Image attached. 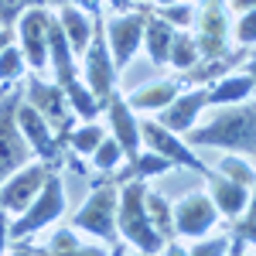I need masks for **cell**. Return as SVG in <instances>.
Listing matches in <instances>:
<instances>
[{
    "label": "cell",
    "instance_id": "obj_1",
    "mask_svg": "<svg viewBox=\"0 0 256 256\" xmlns=\"http://www.w3.org/2000/svg\"><path fill=\"white\" fill-rule=\"evenodd\" d=\"M192 147H222L242 158H253L256 150V110L250 102H236L229 110H222L208 120L205 126L188 130Z\"/></svg>",
    "mask_w": 256,
    "mask_h": 256
},
{
    "label": "cell",
    "instance_id": "obj_2",
    "mask_svg": "<svg viewBox=\"0 0 256 256\" xmlns=\"http://www.w3.org/2000/svg\"><path fill=\"white\" fill-rule=\"evenodd\" d=\"M144 181H123L120 188V216H116V229L137 246L140 253H160L164 250V236L150 226V218L144 212Z\"/></svg>",
    "mask_w": 256,
    "mask_h": 256
},
{
    "label": "cell",
    "instance_id": "obj_3",
    "mask_svg": "<svg viewBox=\"0 0 256 256\" xmlns=\"http://www.w3.org/2000/svg\"><path fill=\"white\" fill-rule=\"evenodd\" d=\"M65 212V188H62V174L52 168L48 178H44V184H41V192L34 195V202L20 212L18 222H10V236H31V232H38L44 226H52L55 218H62Z\"/></svg>",
    "mask_w": 256,
    "mask_h": 256
},
{
    "label": "cell",
    "instance_id": "obj_4",
    "mask_svg": "<svg viewBox=\"0 0 256 256\" xmlns=\"http://www.w3.org/2000/svg\"><path fill=\"white\" fill-rule=\"evenodd\" d=\"M20 102V92L18 89H4V96H0V184H4V178L14 174L18 168H24L28 160H31V147H28V140L20 137L18 123H14V110H18Z\"/></svg>",
    "mask_w": 256,
    "mask_h": 256
},
{
    "label": "cell",
    "instance_id": "obj_5",
    "mask_svg": "<svg viewBox=\"0 0 256 256\" xmlns=\"http://www.w3.org/2000/svg\"><path fill=\"white\" fill-rule=\"evenodd\" d=\"M147 14H150V10L116 14V18H110L106 24H102V38H106V48H110V58H113V65H116V72H123V68L134 62V55H137Z\"/></svg>",
    "mask_w": 256,
    "mask_h": 256
},
{
    "label": "cell",
    "instance_id": "obj_6",
    "mask_svg": "<svg viewBox=\"0 0 256 256\" xmlns=\"http://www.w3.org/2000/svg\"><path fill=\"white\" fill-rule=\"evenodd\" d=\"M116 198H120V188L113 181L99 184L96 192L89 195V202L76 212V229L113 242L116 239Z\"/></svg>",
    "mask_w": 256,
    "mask_h": 256
},
{
    "label": "cell",
    "instance_id": "obj_7",
    "mask_svg": "<svg viewBox=\"0 0 256 256\" xmlns=\"http://www.w3.org/2000/svg\"><path fill=\"white\" fill-rule=\"evenodd\" d=\"M48 171H52V164L48 160H28L24 168H18L14 174L4 178V184H0V212H24L31 202H34V195L41 192V184H44V178H48Z\"/></svg>",
    "mask_w": 256,
    "mask_h": 256
},
{
    "label": "cell",
    "instance_id": "obj_8",
    "mask_svg": "<svg viewBox=\"0 0 256 256\" xmlns=\"http://www.w3.org/2000/svg\"><path fill=\"white\" fill-rule=\"evenodd\" d=\"M86 89L99 99V102H106V99L113 96V86H116V65L110 58V48H106V38H102V20H96V28H92V38L86 44Z\"/></svg>",
    "mask_w": 256,
    "mask_h": 256
},
{
    "label": "cell",
    "instance_id": "obj_9",
    "mask_svg": "<svg viewBox=\"0 0 256 256\" xmlns=\"http://www.w3.org/2000/svg\"><path fill=\"white\" fill-rule=\"evenodd\" d=\"M48 10L44 7H24L18 18V34H20V55L24 65H31L34 72H44L48 65Z\"/></svg>",
    "mask_w": 256,
    "mask_h": 256
},
{
    "label": "cell",
    "instance_id": "obj_10",
    "mask_svg": "<svg viewBox=\"0 0 256 256\" xmlns=\"http://www.w3.org/2000/svg\"><path fill=\"white\" fill-rule=\"evenodd\" d=\"M24 96L44 116V123L58 134V140H62V134H68V99H65V89H62L58 82L31 79L24 86Z\"/></svg>",
    "mask_w": 256,
    "mask_h": 256
},
{
    "label": "cell",
    "instance_id": "obj_11",
    "mask_svg": "<svg viewBox=\"0 0 256 256\" xmlns=\"http://www.w3.org/2000/svg\"><path fill=\"white\" fill-rule=\"evenodd\" d=\"M216 218H218V212H216V205H212V198L202 195V192L184 195L174 205V212H171L174 232L178 236H188V239H202L212 226H216Z\"/></svg>",
    "mask_w": 256,
    "mask_h": 256
},
{
    "label": "cell",
    "instance_id": "obj_12",
    "mask_svg": "<svg viewBox=\"0 0 256 256\" xmlns=\"http://www.w3.org/2000/svg\"><path fill=\"white\" fill-rule=\"evenodd\" d=\"M140 137L147 140V144L154 147V154H160L164 160H171V164H184L188 171H198L202 178L208 174V168H205V164L195 158V150H192V147H188L181 137H174L171 130H164L160 123H154V120H144V123H140Z\"/></svg>",
    "mask_w": 256,
    "mask_h": 256
},
{
    "label": "cell",
    "instance_id": "obj_13",
    "mask_svg": "<svg viewBox=\"0 0 256 256\" xmlns=\"http://www.w3.org/2000/svg\"><path fill=\"white\" fill-rule=\"evenodd\" d=\"M14 123H18L20 137L28 140V147H31L41 160H52L55 154H58L62 140L55 137V130L44 123V116H41L31 102H18V110H14Z\"/></svg>",
    "mask_w": 256,
    "mask_h": 256
},
{
    "label": "cell",
    "instance_id": "obj_14",
    "mask_svg": "<svg viewBox=\"0 0 256 256\" xmlns=\"http://www.w3.org/2000/svg\"><path fill=\"white\" fill-rule=\"evenodd\" d=\"M205 106H208L205 102V89H188V92H178L164 110H158V120L154 123H160L171 134H188Z\"/></svg>",
    "mask_w": 256,
    "mask_h": 256
},
{
    "label": "cell",
    "instance_id": "obj_15",
    "mask_svg": "<svg viewBox=\"0 0 256 256\" xmlns=\"http://www.w3.org/2000/svg\"><path fill=\"white\" fill-rule=\"evenodd\" d=\"M106 116H110V126H113V140L120 144L123 158H137L140 154V123L134 116V110L123 102L120 96H110L102 102Z\"/></svg>",
    "mask_w": 256,
    "mask_h": 256
},
{
    "label": "cell",
    "instance_id": "obj_16",
    "mask_svg": "<svg viewBox=\"0 0 256 256\" xmlns=\"http://www.w3.org/2000/svg\"><path fill=\"white\" fill-rule=\"evenodd\" d=\"M208 192H212V205H216V212H222L226 218H236L246 212V205L253 202L250 198V188L246 184H239V181H229L226 174H218V171H208Z\"/></svg>",
    "mask_w": 256,
    "mask_h": 256
},
{
    "label": "cell",
    "instance_id": "obj_17",
    "mask_svg": "<svg viewBox=\"0 0 256 256\" xmlns=\"http://www.w3.org/2000/svg\"><path fill=\"white\" fill-rule=\"evenodd\" d=\"M253 96V72L242 76H222L212 82V89H205V102L208 106H236Z\"/></svg>",
    "mask_w": 256,
    "mask_h": 256
},
{
    "label": "cell",
    "instance_id": "obj_18",
    "mask_svg": "<svg viewBox=\"0 0 256 256\" xmlns=\"http://www.w3.org/2000/svg\"><path fill=\"white\" fill-rule=\"evenodd\" d=\"M58 24H62V31H65V41H68L72 55H82V52H86V44H89V38H92L89 10H82L79 4H62Z\"/></svg>",
    "mask_w": 256,
    "mask_h": 256
},
{
    "label": "cell",
    "instance_id": "obj_19",
    "mask_svg": "<svg viewBox=\"0 0 256 256\" xmlns=\"http://www.w3.org/2000/svg\"><path fill=\"white\" fill-rule=\"evenodd\" d=\"M181 92V82L174 79H158L150 82V86H140V89H134L130 96L123 99L130 110H164L171 99Z\"/></svg>",
    "mask_w": 256,
    "mask_h": 256
},
{
    "label": "cell",
    "instance_id": "obj_20",
    "mask_svg": "<svg viewBox=\"0 0 256 256\" xmlns=\"http://www.w3.org/2000/svg\"><path fill=\"white\" fill-rule=\"evenodd\" d=\"M171 168V160H164L160 154H137L130 158V164H123L120 171H113V184H123V181H147L154 174H164Z\"/></svg>",
    "mask_w": 256,
    "mask_h": 256
},
{
    "label": "cell",
    "instance_id": "obj_21",
    "mask_svg": "<svg viewBox=\"0 0 256 256\" xmlns=\"http://www.w3.org/2000/svg\"><path fill=\"white\" fill-rule=\"evenodd\" d=\"M171 34H174V28L171 24H164L158 14H147V24H144V38L147 41V55L154 65H168V48H171Z\"/></svg>",
    "mask_w": 256,
    "mask_h": 256
},
{
    "label": "cell",
    "instance_id": "obj_22",
    "mask_svg": "<svg viewBox=\"0 0 256 256\" xmlns=\"http://www.w3.org/2000/svg\"><path fill=\"white\" fill-rule=\"evenodd\" d=\"M168 62H171L174 68H181V72H188L192 65H198L202 55H198L195 34H188V31H174V34H171V48H168Z\"/></svg>",
    "mask_w": 256,
    "mask_h": 256
},
{
    "label": "cell",
    "instance_id": "obj_23",
    "mask_svg": "<svg viewBox=\"0 0 256 256\" xmlns=\"http://www.w3.org/2000/svg\"><path fill=\"white\" fill-rule=\"evenodd\" d=\"M62 89H65V99H68V110H76L82 120H92L99 110H102V102H99V99L92 96V92H89V89H86L79 79L65 82Z\"/></svg>",
    "mask_w": 256,
    "mask_h": 256
},
{
    "label": "cell",
    "instance_id": "obj_24",
    "mask_svg": "<svg viewBox=\"0 0 256 256\" xmlns=\"http://www.w3.org/2000/svg\"><path fill=\"white\" fill-rule=\"evenodd\" d=\"M144 212H147L150 226L158 229L160 236L171 232V205L164 202V195H158V192H144Z\"/></svg>",
    "mask_w": 256,
    "mask_h": 256
},
{
    "label": "cell",
    "instance_id": "obj_25",
    "mask_svg": "<svg viewBox=\"0 0 256 256\" xmlns=\"http://www.w3.org/2000/svg\"><path fill=\"white\" fill-rule=\"evenodd\" d=\"M102 137H106V134H102V126H99V123H92V120H86L79 130H72L65 140L72 144V150H76V154H92Z\"/></svg>",
    "mask_w": 256,
    "mask_h": 256
},
{
    "label": "cell",
    "instance_id": "obj_26",
    "mask_svg": "<svg viewBox=\"0 0 256 256\" xmlns=\"http://www.w3.org/2000/svg\"><path fill=\"white\" fill-rule=\"evenodd\" d=\"M218 174H226L229 181H239V184L253 188V164H250V158H242V154H226V158L218 160Z\"/></svg>",
    "mask_w": 256,
    "mask_h": 256
},
{
    "label": "cell",
    "instance_id": "obj_27",
    "mask_svg": "<svg viewBox=\"0 0 256 256\" xmlns=\"http://www.w3.org/2000/svg\"><path fill=\"white\" fill-rule=\"evenodd\" d=\"M158 18L164 24H171L174 31H184V28H192V20H195V4H188V0H178V4H168V7H160Z\"/></svg>",
    "mask_w": 256,
    "mask_h": 256
},
{
    "label": "cell",
    "instance_id": "obj_28",
    "mask_svg": "<svg viewBox=\"0 0 256 256\" xmlns=\"http://www.w3.org/2000/svg\"><path fill=\"white\" fill-rule=\"evenodd\" d=\"M120 160H123V150H120V144L113 137H102L99 140V147L92 150V164H96L99 171H116Z\"/></svg>",
    "mask_w": 256,
    "mask_h": 256
},
{
    "label": "cell",
    "instance_id": "obj_29",
    "mask_svg": "<svg viewBox=\"0 0 256 256\" xmlns=\"http://www.w3.org/2000/svg\"><path fill=\"white\" fill-rule=\"evenodd\" d=\"M24 76V55H20V48H4L0 52V82L4 86H10V82H18Z\"/></svg>",
    "mask_w": 256,
    "mask_h": 256
},
{
    "label": "cell",
    "instance_id": "obj_30",
    "mask_svg": "<svg viewBox=\"0 0 256 256\" xmlns=\"http://www.w3.org/2000/svg\"><path fill=\"white\" fill-rule=\"evenodd\" d=\"M256 38V7L253 10H246V14H239L236 20V41L242 44V48H250Z\"/></svg>",
    "mask_w": 256,
    "mask_h": 256
},
{
    "label": "cell",
    "instance_id": "obj_31",
    "mask_svg": "<svg viewBox=\"0 0 256 256\" xmlns=\"http://www.w3.org/2000/svg\"><path fill=\"white\" fill-rule=\"evenodd\" d=\"M24 7H31L28 0H0V28H10L24 14Z\"/></svg>",
    "mask_w": 256,
    "mask_h": 256
},
{
    "label": "cell",
    "instance_id": "obj_32",
    "mask_svg": "<svg viewBox=\"0 0 256 256\" xmlns=\"http://www.w3.org/2000/svg\"><path fill=\"white\" fill-rule=\"evenodd\" d=\"M226 250H229V239L218 236V239H205V242L192 246V253H188V256H226Z\"/></svg>",
    "mask_w": 256,
    "mask_h": 256
},
{
    "label": "cell",
    "instance_id": "obj_33",
    "mask_svg": "<svg viewBox=\"0 0 256 256\" xmlns=\"http://www.w3.org/2000/svg\"><path fill=\"white\" fill-rule=\"evenodd\" d=\"M7 239H10V222H7V212H0V256L7 253Z\"/></svg>",
    "mask_w": 256,
    "mask_h": 256
},
{
    "label": "cell",
    "instance_id": "obj_34",
    "mask_svg": "<svg viewBox=\"0 0 256 256\" xmlns=\"http://www.w3.org/2000/svg\"><path fill=\"white\" fill-rule=\"evenodd\" d=\"M229 7L239 10V14H246V10H253V7H256V0H229Z\"/></svg>",
    "mask_w": 256,
    "mask_h": 256
},
{
    "label": "cell",
    "instance_id": "obj_35",
    "mask_svg": "<svg viewBox=\"0 0 256 256\" xmlns=\"http://www.w3.org/2000/svg\"><path fill=\"white\" fill-rule=\"evenodd\" d=\"M246 246H250V242H242V239H232L226 253H229V256H242V250H246Z\"/></svg>",
    "mask_w": 256,
    "mask_h": 256
},
{
    "label": "cell",
    "instance_id": "obj_36",
    "mask_svg": "<svg viewBox=\"0 0 256 256\" xmlns=\"http://www.w3.org/2000/svg\"><path fill=\"white\" fill-rule=\"evenodd\" d=\"M10 41H14V31H10V28H0V52H4Z\"/></svg>",
    "mask_w": 256,
    "mask_h": 256
},
{
    "label": "cell",
    "instance_id": "obj_37",
    "mask_svg": "<svg viewBox=\"0 0 256 256\" xmlns=\"http://www.w3.org/2000/svg\"><path fill=\"white\" fill-rule=\"evenodd\" d=\"M164 256H188V253H184L181 246H174V242H171V246H168V253H164Z\"/></svg>",
    "mask_w": 256,
    "mask_h": 256
},
{
    "label": "cell",
    "instance_id": "obj_38",
    "mask_svg": "<svg viewBox=\"0 0 256 256\" xmlns=\"http://www.w3.org/2000/svg\"><path fill=\"white\" fill-rule=\"evenodd\" d=\"M14 256H38V253H34V250H18Z\"/></svg>",
    "mask_w": 256,
    "mask_h": 256
},
{
    "label": "cell",
    "instance_id": "obj_39",
    "mask_svg": "<svg viewBox=\"0 0 256 256\" xmlns=\"http://www.w3.org/2000/svg\"><path fill=\"white\" fill-rule=\"evenodd\" d=\"M134 0H113V7H130Z\"/></svg>",
    "mask_w": 256,
    "mask_h": 256
},
{
    "label": "cell",
    "instance_id": "obj_40",
    "mask_svg": "<svg viewBox=\"0 0 256 256\" xmlns=\"http://www.w3.org/2000/svg\"><path fill=\"white\" fill-rule=\"evenodd\" d=\"M158 7H168V4H178V0H154Z\"/></svg>",
    "mask_w": 256,
    "mask_h": 256
},
{
    "label": "cell",
    "instance_id": "obj_41",
    "mask_svg": "<svg viewBox=\"0 0 256 256\" xmlns=\"http://www.w3.org/2000/svg\"><path fill=\"white\" fill-rule=\"evenodd\" d=\"M205 4H218V0H205Z\"/></svg>",
    "mask_w": 256,
    "mask_h": 256
},
{
    "label": "cell",
    "instance_id": "obj_42",
    "mask_svg": "<svg viewBox=\"0 0 256 256\" xmlns=\"http://www.w3.org/2000/svg\"><path fill=\"white\" fill-rule=\"evenodd\" d=\"M242 256H253V253H246V250H242Z\"/></svg>",
    "mask_w": 256,
    "mask_h": 256
}]
</instances>
